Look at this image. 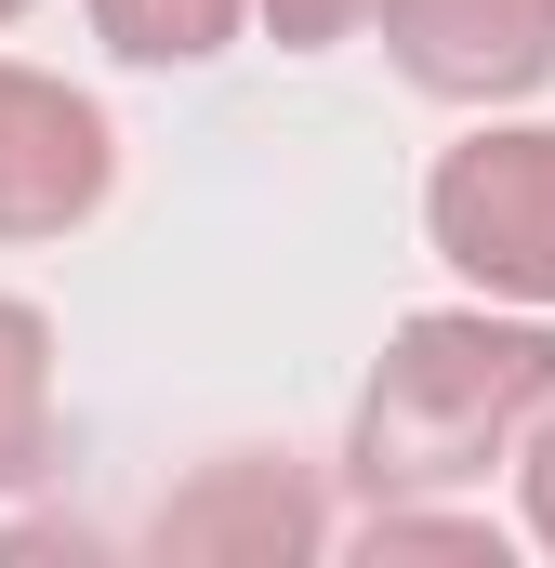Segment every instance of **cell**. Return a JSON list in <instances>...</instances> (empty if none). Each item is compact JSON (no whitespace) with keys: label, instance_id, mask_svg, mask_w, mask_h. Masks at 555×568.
<instances>
[{"label":"cell","instance_id":"4","mask_svg":"<svg viewBox=\"0 0 555 568\" xmlns=\"http://www.w3.org/2000/svg\"><path fill=\"white\" fill-rule=\"evenodd\" d=\"M371 27L436 106H516L555 80V0H371Z\"/></svg>","mask_w":555,"mask_h":568},{"label":"cell","instance_id":"9","mask_svg":"<svg viewBox=\"0 0 555 568\" xmlns=\"http://www.w3.org/2000/svg\"><path fill=\"white\" fill-rule=\"evenodd\" d=\"M252 13H265L278 53H331L344 27H371V0H252Z\"/></svg>","mask_w":555,"mask_h":568},{"label":"cell","instance_id":"3","mask_svg":"<svg viewBox=\"0 0 555 568\" xmlns=\"http://www.w3.org/2000/svg\"><path fill=\"white\" fill-rule=\"evenodd\" d=\"M107 185H120L107 106L40 67H0V239H67L107 212Z\"/></svg>","mask_w":555,"mask_h":568},{"label":"cell","instance_id":"8","mask_svg":"<svg viewBox=\"0 0 555 568\" xmlns=\"http://www.w3.org/2000/svg\"><path fill=\"white\" fill-rule=\"evenodd\" d=\"M357 556H463V568H503V529L490 516H423V503H371L357 516Z\"/></svg>","mask_w":555,"mask_h":568},{"label":"cell","instance_id":"1","mask_svg":"<svg viewBox=\"0 0 555 568\" xmlns=\"http://www.w3.org/2000/svg\"><path fill=\"white\" fill-rule=\"evenodd\" d=\"M555 397V331L543 317H490V304H436L384 344L357 436H344V476L371 503H423V489H476L529 410Z\"/></svg>","mask_w":555,"mask_h":568},{"label":"cell","instance_id":"6","mask_svg":"<svg viewBox=\"0 0 555 568\" xmlns=\"http://www.w3.org/2000/svg\"><path fill=\"white\" fill-rule=\"evenodd\" d=\"M53 463V317L0 291V489Z\"/></svg>","mask_w":555,"mask_h":568},{"label":"cell","instance_id":"11","mask_svg":"<svg viewBox=\"0 0 555 568\" xmlns=\"http://www.w3.org/2000/svg\"><path fill=\"white\" fill-rule=\"evenodd\" d=\"M13 13H27V0H0V27H13Z\"/></svg>","mask_w":555,"mask_h":568},{"label":"cell","instance_id":"7","mask_svg":"<svg viewBox=\"0 0 555 568\" xmlns=\"http://www.w3.org/2000/svg\"><path fill=\"white\" fill-rule=\"evenodd\" d=\"M239 13L252 0H93V40L133 53V67H199V53L239 40Z\"/></svg>","mask_w":555,"mask_h":568},{"label":"cell","instance_id":"5","mask_svg":"<svg viewBox=\"0 0 555 568\" xmlns=\"http://www.w3.org/2000/svg\"><path fill=\"white\" fill-rule=\"evenodd\" d=\"M145 542H159V556H317L331 516H317V489H304L291 463L239 449V463H212L199 489H172Z\"/></svg>","mask_w":555,"mask_h":568},{"label":"cell","instance_id":"2","mask_svg":"<svg viewBox=\"0 0 555 568\" xmlns=\"http://www.w3.org/2000/svg\"><path fill=\"white\" fill-rule=\"evenodd\" d=\"M423 225L490 304H555V120L450 145L423 185Z\"/></svg>","mask_w":555,"mask_h":568},{"label":"cell","instance_id":"10","mask_svg":"<svg viewBox=\"0 0 555 568\" xmlns=\"http://www.w3.org/2000/svg\"><path fill=\"white\" fill-rule=\"evenodd\" d=\"M516 489H529V542L555 556V397L529 410V449H516Z\"/></svg>","mask_w":555,"mask_h":568}]
</instances>
